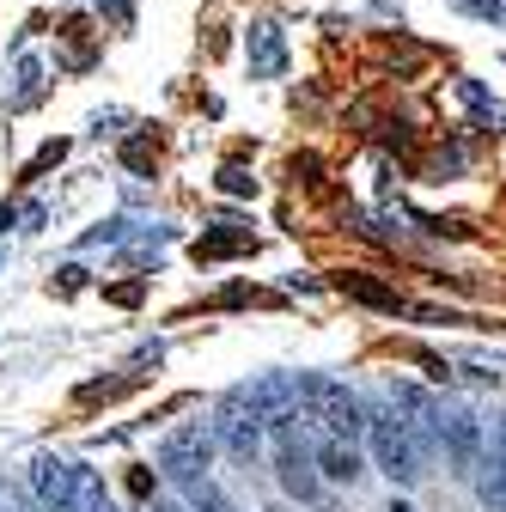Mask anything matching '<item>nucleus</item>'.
Wrapping results in <instances>:
<instances>
[{"label":"nucleus","instance_id":"1","mask_svg":"<svg viewBox=\"0 0 506 512\" xmlns=\"http://www.w3.org/2000/svg\"><path fill=\"white\" fill-rule=\"evenodd\" d=\"M293 391H299L305 427H318V433H336V439H354V445H360V433H366V403L348 391L342 378H330V372H299Z\"/></svg>","mask_w":506,"mask_h":512},{"label":"nucleus","instance_id":"2","mask_svg":"<svg viewBox=\"0 0 506 512\" xmlns=\"http://www.w3.org/2000/svg\"><path fill=\"white\" fill-rule=\"evenodd\" d=\"M366 445H372V464L385 470L397 488H415L421 476H427V452L415 445V433H409V421L391 409V403H366Z\"/></svg>","mask_w":506,"mask_h":512},{"label":"nucleus","instance_id":"3","mask_svg":"<svg viewBox=\"0 0 506 512\" xmlns=\"http://www.w3.org/2000/svg\"><path fill=\"white\" fill-rule=\"evenodd\" d=\"M269 452H275V476L293 500H318V464H311V439H305V415H275L269 421Z\"/></svg>","mask_w":506,"mask_h":512},{"label":"nucleus","instance_id":"4","mask_svg":"<svg viewBox=\"0 0 506 512\" xmlns=\"http://www.w3.org/2000/svg\"><path fill=\"white\" fill-rule=\"evenodd\" d=\"M433 445H439V458H446V476L470 482L476 464H482V452H488V433H482L476 409H464V403H439V415H433Z\"/></svg>","mask_w":506,"mask_h":512},{"label":"nucleus","instance_id":"5","mask_svg":"<svg viewBox=\"0 0 506 512\" xmlns=\"http://www.w3.org/2000/svg\"><path fill=\"white\" fill-rule=\"evenodd\" d=\"M208 427H214V445H220V452H226L232 464H257V458H263L269 421H263L257 409H250V403H244V391H226Z\"/></svg>","mask_w":506,"mask_h":512},{"label":"nucleus","instance_id":"6","mask_svg":"<svg viewBox=\"0 0 506 512\" xmlns=\"http://www.w3.org/2000/svg\"><path fill=\"white\" fill-rule=\"evenodd\" d=\"M214 427L208 421H189V427H171L165 439H159V470L177 482V488H189V482H202L208 476V464H214Z\"/></svg>","mask_w":506,"mask_h":512},{"label":"nucleus","instance_id":"7","mask_svg":"<svg viewBox=\"0 0 506 512\" xmlns=\"http://www.w3.org/2000/svg\"><path fill=\"white\" fill-rule=\"evenodd\" d=\"M74 476H80V464L43 452V458L31 464V500H37L43 512H74Z\"/></svg>","mask_w":506,"mask_h":512},{"label":"nucleus","instance_id":"8","mask_svg":"<svg viewBox=\"0 0 506 512\" xmlns=\"http://www.w3.org/2000/svg\"><path fill=\"white\" fill-rule=\"evenodd\" d=\"M311 464L324 470V482H342V488H354L360 476H366V452L354 439H336V433H318V445H311Z\"/></svg>","mask_w":506,"mask_h":512},{"label":"nucleus","instance_id":"9","mask_svg":"<svg viewBox=\"0 0 506 512\" xmlns=\"http://www.w3.org/2000/svg\"><path fill=\"white\" fill-rule=\"evenodd\" d=\"M238 391H244V403L257 409L263 421H275V415H293V409H299V391H293V378H287V372H263V378L238 384Z\"/></svg>","mask_w":506,"mask_h":512},{"label":"nucleus","instance_id":"10","mask_svg":"<svg viewBox=\"0 0 506 512\" xmlns=\"http://www.w3.org/2000/svg\"><path fill=\"white\" fill-rule=\"evenodd\" d=\"M244 55H250V74H257V80H275V74L287 68V43H281V31H275V25H250Z\"/></svg>","mask_w":506,"mask_h":512},{"label":"nucleus","instance_id":"11","mask_svg":"<svg viewBox=\"0 0 506 512\" xmlns=\"http://www.w3.org/2000/svg\"><path fill=\"white\" fill-rule=\"evenodd\" d=\"M336 287H342L348 299H360V305H372V311H409L397 287H385V281H372V275H360V269H348V275H336Z\"/></svg>","mask_w":506,"mask_h":512},{"label":"nucleus","instance_id":"12","mask_svg":"<svg viewBox=\"0 0 506 512\" xmlns=\"http://www.w3.org/2000/svg\"><path fill=\"white\" fill-rule=\"evenodd\" d=\"M476 500L488 506V512H506V464H500V452H494V445H488V452H482V464H476Z\"/></svg>","mask_w":506,"mask_h":512},{"label":"nucleus","instance_id":"13","mask_svg":"<svg viewBox=\"0 0 506 512\" xmlns=\"http://www.w3.org/2000/svg\"><path fill=\"white\" fill-rule=\"evenodd\" d=\"M183 506H189V512H238V506L226 500V488H220L214 476H202V482H189V488H183Z\"/></svg>","mask_w":506,"mask_h":512},{"label":"nucleus","instance_id":"14","mask_svg":"<svg viewBox=\"0 0 506 512\" xmlns=\"http://www.w3.org/2000/svg\"><path fill=\"white\" fill-rule=\"evenodd\" d=\"M74 506H80V512H116V500H110V488L98 482V470H80V476H74Z\"/></svg>","mask_w":506,"mask_h":512},{"label":"nucleus","instance_id":"15","mask_svg":"<svg viewBox=\"0 0 506 512\" xmlns=\"http://www.w3.org/2000/svg\"><path fill=\"white\" fill-rule=\"evenodd\" d=\"M238 250H250V232H214L196 244V256H238Z\"/></svg>","mask_w":506,"mask_h":512},{"label":"nucleus","instance_id":"16","mask_svg":"<svg viewBox=\"0 0 506 512\" xmlns=\"http://www.w3.org/2000/svg\"><path fill=\"white\" fill-rule=\"evenodd\" d=\"M220 189H226V196H257V177H250L244 165H226L220 171Z\"/></svg>","mask_w":506,"mask_h":512},{"label":"nucleus","instance_id":"17","mask_svg":"<svg viewBox=\"0 0 506 512\" xmlns=\"http://www.w3.org/2000/svg\"><path fill=\"white\" fill-rule=\"evenodd\" d=\"M458 92H464V104H470V110H482V116H500V110H494V98H488V92H482L476 80H464Z\"/></svg>","mask_w":506,"mask_h":512},{"label":"nucleus","instance_id":"18","mask_svg":"<svg viewBox=\"0 0 506 512\" xmlns=\"http://www.w3.org/2000/svg\"><path fill=\"white\" fill-rule=\"evenodd\" d=\"M458 7H464L470 19H500V7H506V0H458Z\"/></svg>","mask_w":506,"mask_h":512},{"label":"nucleus","instance_id":"19","mask_svg":"<svg viewBox=\"0 0 506 512\" xmlns=\"http://www.w3.org/2000/svg\"><path fill=\"white\" fill-rule=\"evenodd\" d=\"M0 512H43L31 494H7V500H0Z\"/></svg>","mask_w":506,"mask_h":512},{"label":"nucleus","instance_id":"20","mask_svg":"<svg viewBox=\"0 0 506 512\" xmlns=\"http://www.w3.org/2000/svg\"><path fill=\"white\" fill-rule=\"evenodd\" d=\"M147 512H189L183 500H171V494H147Z\"/></svg>","mask_w":506,"mask_h":512},{"label":"nucleus","instance_id":"21","mask_svg":"<svg viewBox=\"0 0 506 512\" xmlns=\"http://www.w3.org/2000/svg\"><path fill=\"white\" fill-rule=\"evenodd\" d=\"M488 445H494V452H500V464H506V415H500V427H494V439H488Z\"/></svg>","mask_w":506,"mask_h":512},{"label":"nucleus","instance_id":"22","mask_svg":"<svg viewBox=\"0 0 506 512\" xmlns=\"http://www.w3.org/2000/svg\"><path fill=\"white\" fill-rule=\"evenodd\" d=\"M391 512H409V506H403V500H391Z\"/></svg>","mask_w":506,"mask_h":512},{"label":"nucleus","instance_id":"23","mask_svg":"<svg viewBox=\"0 0 506 512\" xmlns=\"http://www.w3.org/2000/svg\"><path fill=\"white\" fill-rule=\"evenodd\" d=\"M500 19H506V7H500Z\"/></svg>","mask_w":506,"mask_h":512}]
</instances>
